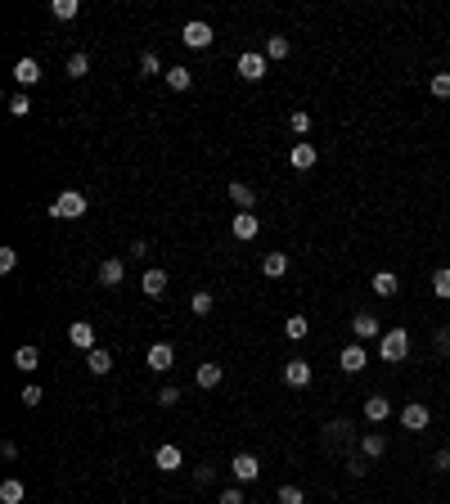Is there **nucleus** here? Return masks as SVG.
I'll return each instance as SVG.
<instances>
[{"instance_id": "obj_1", "label": "nucleus", "mask_w": 450, "mask_h": 504, "mask_svg": "<svg viewBox=\"0 0 450 504\" xmlns=\"http://www.w3.org/2000/svg\"><path fill=\"white\" fill-rule=\"evenodd\" d=\"M86 194H81V189H64V194H59V199L50 203V216L54 221H77V216H86Z\"/></svg>"}, {"instance_id": "obj_2", "label": "nucleus", "mask_w": 450, "mask_h": 504, "mask_svg": "<svg viewBox=\"0 0 450 504\" xmlns=\"http://www.w3.org/2000/svg\"><path fill=\"white\" fill-rule=\"evenodd\" d=\"M405 351H410V334H405V329H387V334L379 338V356H383V361H405Z\"/></svg>"}, {"instance_id": "obj_3", "label": "nucleus", "mask_w": 450, "mask_h": 504, "mask_svg": "<svg viewBox=\"0 0 450 504\" xmlns=\"http://www.w3.org/2000/svg\"><path fill=\"white\" fill-rule=\"evenodd\" d=\"M180 41H185L189 50H208V45L216 41V32H212V23L194 18V23H185V32H180Z\"/></svg>"}, {"instance_id": "obj_4", "label": "nucleus", "mask_w": 450, "mask_h": 504, "mask_svg": "<svg viewBox=\"0 0 450 504\" xmlns=\"http://www.w3.org/2000/svg\"><path fill=\"white\" fill-rule=\"evenodd\" d=\"M230 473H235L239 482H257V477H261V459H257V455H248V450H239L235 459H230Z\"/></svg>"}, {"instance_id": "obj_5", "label": "nucleus", "mask_w": 450, "mask_h": 504, "mask_svg": "<svg viewBox=\"0 0 450 504\" xmlns=\"http://www.w3.org/2000/svg\"><path fill=\"white\" fill-rule=\"evenodd\" d=\"M144 365H149L153 374H167L176 365V351H172V342H153L149 347V356H144Z\"/></svg>"}, {"instance_id": "obj_6", "label": "nucleus", "mask_w": 450, "mask_h": 504, "mask_svg": "<svg viewBox=\"0 0 450 504\" xmlns=\"http://www.w3.org/2000/svg\"><path fill=\"white\" fill-rule=\"evenodd\" d=\"M401 423H405L410 433H423V428L432 423V410H428V405H423V401H410L405 410H401Z\"/></svg>"}, {"instance_id": "obj_7", "label": "nucleus", "mask_w": 450, "mask_h": 504, "mask_svg": "<svg viewBox=\"0 0 450 504\" xmlns=\"http://www.w3.org/2000/svg\"><path fill=\"white\" fill-rule=\"evenodd\" d=\"M338 365H343V374H360L365 365H369V356H365L360 342H347V347L338 351Z\"/></svg>"}, {"instance_id": "obj_8", "label": "nucleus", "mask_w": 450, "mask_h": 504, "mask_svg": "<svg viewBox=\"0 0 450 504\" xmlns=\"http://www.w3.org/2000/svg\"><path fill=\"white\" fill-rule=\"evenodd\" d=\"M239 77H243V81H261V77H266V54L243 50V54H239Z\"/></svg>"}, {"instance_id": "obj_9", "label": "nucleus", "mask_w": 450, "mask_h": 504, "mask_svg": "<svg viewBox=\"0 0 450 504\" xmlns=\"http://www.w3.org/2000/svg\"><path fill=\"white\" fill-rule=\"evenodd\" d=\"M230 230H235V239H239V243H252V239L261 235V221L252 216V212H239L235 221H230Z\"/></svg>"}, {"instance_id": "obj_10", "label": "nucleus", "mask_w": 450, "mask_h": 504, "mask_svg": "<svg viewBox=\"0 0 450 504\" xmlns=\"http://www.w3.org/2000/svg\"><path fill=\"white\" fill-rule=\"evenodd\" d=\"M311 378H315L311 361H288V365H284V383H288V387H307Z\"/></svg>"}, {"instance_id": "obj_11", "label": "nucleus", "mask_w": 450, "mask_h": 504, "mask_svg": "<svg viewBox=\"0 0 450 504\" xmlns=\"http://www.w3.org/2000/svg\"><path fill=\"white\" fill-rule=\"evenodd\" d=\"M221 378H225V370L216 361H203L199 365V374H194V383H199L203 392H212V387H221Z\"/></svg>"}, {"instance_id": "obj_12", "label": "nucleus", "mask_w": 450, "mask_h": 504, "mask_svg": "<svg viewBox=\"0 0 450 504\" xmlns=\"http://www.w3.org/2000/svg\"><path fill=\"white\" fill-rule=\"evenodd\" d=\"M14 81L18 86H36V81H41V64H36L32 54H23L18 64H14Z\"/></svg>"}, {"instance_id": "obj_13", "label": "nucleus", "mask_w": 450, "mask_h": 504, "mask_svg": "<svg viewBox=\"0 0 450 504\" xmlns=\"http://www.w3.org/2000/svg\"><path fill=\"white\" fill-rule=\"evenodd\" d=\"M351 334H356V342H369V338H383V334H379V320H374L369 311H360L356 320H351Z\"/></svg>"}, {"instance_id": "obj_14", "label": "nucleus", "mask_w": 450, "mask_h": 504, "mask_svg": "<svg viewBox=\"0 0 450 504\" xmlns=\"http://www.w3.org/2000/svg\"><path fill=\"white\" fill-rule=\"evenodd\" d=\"M153 464H158L162 473H176L180 464H185V455H180V446H158V450H153Z\"/></svg>"}, {"instance_id": "obj_15", "label": "nucleus", "mask_w": 450, "mask_h": 504, "mask_svg": "<svg viewBox=\"0 0 450 504\" xmlns=\"http://www.w3.org/2000/svg\"><path fill=\"white\" fill-rule=\"evenodd\" d=\"M167 284H172V279H167V270H144V279H140L144 298H162Z\"/></svg>"}, {"instance_id": "obj_16", "label": "nucleus", "mask_w": 450, "mask_h": 504, "mask_svg": "<svg viewBox=\"0 0 450 504\" xmlns=\"http://www.w3.org/2000/svg\"><path fill=\"white\" fill-rule=\"evenodd\" d=\"M122 279H126V266H122L117 257H108V262H100V284H104V288H117Z\"/></svg>"}, {"instance_id": "obj_17", "label": "nucleus", "mask_w": 450, "mask_h": 504, "mask_svg": "<svg viewBox=\"0 0 450 504\" xmlns=\"http://www.w3.org/2000/svg\"><path fill=\"white\" fill-rule=\"evenodd\" d=\"M365 419H369V423H387V419H392V401H387V397H369V401H365Z\"/></svg>"}, {"instance_id": "obj_18", "label": "nucleus", "mask_w": 450, "mask_h": 504, "mask_svg": "<svg viewBox=\"0 0 450 504\" xmlns=\"http://www.w3.org/2000/svg\"><path fill=\"white\" fill-rule=\"evenodd\" d=\"M230 199H235L239 212H252V203H257V189L243 185V180H230Z\"/></svg>"}, {"instance_id": "obj_19", "label": "nucleus", "mask_w": 450, "mask_h": 504, "mask_svg": "<svg viewBox=\"0 0 450 504\" xmlns=\"http://www.w3.org/2000/svg\"><path fill=\"white\" fill-rule=\"evenodd\" d=\"M68 338H72V347H81V351H95V324H86V320H77V324L68 329Z\"/></svg>"}, {"instance_id": "obj_20", "label": "nucleus", "mask_w": 450, "mask_h": 504, "mask_svg": "<svg viewBox=\"0 0 450 504\" xmlns=\"http://www.w3.org/2000/svg\"><path fill=\"white\" fill-rule=\"evenodd\" d=\"M369 288L379 293V298H396V293H401V279L392 275V270H379V275L369 279Z\"/></svg>"}, {"instance_id": "obj_21", "label": "nucleus", "mask_w": 450, "mask_h": 504, "mask_svg": "<svg viewBox=\"0 0 450 504\" xmlns=\"http://www.w3.org/2000/svg\"><path fill=\"white\" fill-rule=\"evenodd\" d=\"M261 270H266V279H284L288 275V252H266Z\"/></svg>"}, {"instance_id": "obj_22", "label": "nucleus", "mask_w": 450, "mask_h": 504, "mask_svg": "<svg viewBox=\"0 0 450 504\" xmlns=\"http://www.w3.org/2000/svg\"><path fill=\"white\" fill-rule=\"evenodd\" d=\"M360 455H365V459H379V455H387V437H383V433H365V437H360Z\"/></svg>"}, {"instance_id": "obj_23", "label": "nucleus", "mask_w": 450, "mask_h": 504, "mask_svg": "<svg viewBox=\"0 0 450 504\" xmlns=\"http://www.w3.org/2000/svg\"><path fill=\"white\" fill-rule=\"evenodd\" d=\"M14 365H18V370H23V374H32V370H36V365H41V351H36V347H32V342H23V347L14 351Z\"/></svg>"}, {"instance_id": "obj_24", "label": "nucleus", "mask_w": 450, "mask_h": 504, "mask_svg": "<svg viewBox=\"0 0 450 504\" xmlns=\"http://www.w3.org/2000/svg\"><path fill=\"white\" fill-rule=\"evenodd\" d=\"M23 496H28V486H23L18 477H5V482H0V504H23Z\"/></svg>"}, {"instance_id": "obj_25", "label": "nucleus", "mask_w": 450, "mask_h": 504, "mask_svg": "<svg viewBox=\"0 0 450 504\" xmlns=\"http://www.w3.org/2000/svg\"><path fill=\"white\" fill-rule=\"evenodd\" d=\"M86 370H90V374H100V378H104L108 370H113V356H108L104 347H95V351H86Z\"/></svg>"}, {"instance_id": "obj_26", "label": "nucleus", "mask_w": 450, "mask_h": 504, "mask_svg": "<svg viewBox=\"0 0 450 504\" xmlns=\"http://www.w3.org/2000/svg\"><path fill=\"white\" fill-rule=\"evenodd\" d=\"M288 163L297 171H311L315 167V144H293V153H288Z\"/></svg>"}, {"instance_id": "obj_27", "label": "nucleus", "mask_w": 450, "mask_h": 504, "mask_svg": "<svg viewBox=\"0 0 450 504\" xmlns=\"http://www.w3.org/2000/svg\"><path fill=\"white\" fill-rule=\"evenodd\" d=\"M50 14H54L59 23H72V18L81 14V5H77V0H50Z\"/></svg>"}, {"instance_id": "obj_28", "label": "nucleus", "mask_w": 450, "mask_h": 504, "mask_svg": "<svg viewBox=\"0 0 450 504\" xmlns=\"http://www.w3.org/2000/svg\"><path fill=\"white\" fill-rule=\"evenodd\" d=\"M167 86H172V90H189V86H194V72L189 68H167Z\"/></svg>"}, {"instance_id": "obj_29", "label": "nucleus", "mask_w": 450, "mask_h": 504, "mask_svg": "<svg viewBox=\"0 0 450 504\" xmlns=\"http://www.w3.org/2000/svg\"><path fill=\"white\" fill-rule=\"evenodd\" d=\"M288 54H293L288 36H266V59H288Z\"/></svg>"}, {"instance_id": "obj_30", "label": "nucleus", "mask_w": 450, "mask_h": 504, "mask_svg": "<svg viewBox=\"0 0 450 504\" xmlns=\"http://www.w3.org/2000/svg\"><path fill=\"white\" fill-rule=\"evenodd\" d=\"M284 334L293 338V342L307 338V334H311V320H307V315H288V320H284Z\"/></svg>"}, {"instance_id": "obj_31", "label": "nucleus", "mask_w": 450, "mask_h": 504, "mask_svg": "<svg viewBox=\"0 0 450 504\" xmlns=\"http://www.w3.org/2000/svg\"><path fill=\"white\" fill-rule=\"evenodd\" d=\"M158 72H162V59H158L153 50H144L140 54V77H158ZM162 77H167V72H162Z\"/></svg>"}, {"instance_id": "obj_32", "label": "nucleus", "mask_w": 450, "mask_h": 504, "mask_svg": "<svg viewBox=\"0 0 450 504\" xmlns=\"http://www.w3.org/2000/svg\"><path fill=\"white\" fill-rule=\"evenodd\" d=\"M432 293H437L442 302H450V266H442V270L432 275Z\"/></svg>"}, {"instance_id": "obj_33", "label": "nucleus", "mask_w": 450, "mask_h": 504, "mask_svg": "<svg viewBox=\"0 0 450 504\" xmlns=\"http://www.w3.org/2000/svg\"><path fill=\"white\" fill-rule=\"evenodd\" d=\"M86 72H90V54H72V59H68V77H72V81H81Z\"/></svg>"}, {"instance_id": "obj_34", "label": "nucleus", "mask_w": 450, "mask_h": 504, "mask_svg": "<svg viewBox=\"0 0 450 504\" xmlns=\"http://www.w3.org/2000/svg\"><path fill=\"white\" fill-rule=\"evenodd\" d=\"M189 311H194V315H208V311H212V293H208V288H199V293L189 298Z\"/></svg>"}, {"instance_id": "obj_35", "label": "nucleus", "mask_w": 450, "mask_h": 504, "mask_svg": "<svg viewBox=\"0 0 450 504\" xmlns=\"http://www.w3.org/2000/svg\"><path fill=\"white\" fill-rule=\"evenodd\" d=\"M428 90L437 95V100H450V72H437V77H432V86H428Z\"/></svg>"}, {"instance_id": "obj_36", "label": "nucleus", "mask_w": 450, "mask_h": 504, "mask_svg": "<svg viewBox=\"0 0 450 504\" xmlns=\"http://www.w3.org/2000/svg\"><path fill=\"white\" fill-rule=\"evenodd\" d=\"M180 401V387L176 383H167V387H158V405H167V410H172V405Z\"/></svg>"}, {"instance_id": "obj_37", "label": "nucleus", "mask_w": 450, "mask_h": 504, "mask_svg": "<svg viewBox=\"0 0 450 504\" xmlns=\"http://www.w3.org/2000/svg\"><path fill=\"white\" fill-rule=\"evenodd\" d=\"M18 397H23V405H28V410H32V405H41V401H45V392L36 387V383H28V387L18 392Z\"/></svg>"}, {"instance_id": "obj_38", "label": "nucleus", "mask_w": 450, "mask_h": 504, "mask_svg": "<svg viewBox=\"0 0 450 504\" xmlns=\"http://www.w3.org/2000/svg\"><path fill=\"white\" fill-rule=\"evenodd\" d=\"M279 504H307L302 486H279Z\"/></svg>"}, {"instance_id": "obj_39", "label": "nucleus", "mask_w": 450, "mask_h": 504, "mask_svg": "<svg viewBox=\"0 0 450 504\" xmlns=\"http://www.w3.org/2000/svg\"><path fill=\"white\" fill-rule=\"evenodd\" d=\"M9 113H14V117H28V113H32V100H28V95H14V100H9Z\"/></svg>"}, {"instance_id": "obj_40", "label": "nucleus", "mask_w": 450, "mask_h": 504, "mask_svg": "<svg viewBox=\"0 0 450 504\" xmlns=\"http://www.w3.org/2000/svg\"><path fill=\"white\" fill-rule=\"evenodd\" d=\"M14 266H18V252L14 248H0V275H9Z\"/></svg>"}, {"instance_id": "obj_41", "label": "nucleus", "mask_w": 450, "mask_h": 504, "mask_svg": "<svg viewBox=\"0 0 450 504\" xmlns=\"http://www.w3.org/2000/svg\"><path fill=\"white\" fill-rule=\"evenodd\" d=\"M288 127H293L297 135H307L311 131V113H293V117H288Z\"/></svg>"}, {"instance_id": "obj_42", "label": "nucleus", "mask_w": 450, "mask_h": 504, "mask_svg": "<svg viewBox=\"0 0 450 504\" xmlns=\"http://www.w3.org/2000/svg\"><path fill=\"white\" fill-rule=\"evenodd\" d=\"M216 504H243V491L230 486V491H221V500H216Z\"/></svg>"}, {"instance_id": "obj_43", "label": "nucleus", "mask_w": 450, "mask_h": 504, "mask_svg": "<svg viewBox=\"0 0 450 504\" xmlns=\"http://www.w3.org/2000/svg\"><path fill=\"white\" fill-rule=\"evenodd\" d=\"M432 469H437V473L450 469V450H437V455H432Z\"/></svg>"}, {"instance_id": "obj_44", "label": "nucleus", "mask_w": 450, "mask_h": 504, "mask_svg": "<svg viewBox=\"0 0 450 504\" xmlns=\"http://www.w3.org/2000/svg\"><path fill=\"white\" fill-rule=\"evenodd\" d=\"M437 351H442V356L450 351V324H446V329H437Z\"/></svg>"}, {"instance_id": "obj_45", "label": "nucleus", "mask_w": 450, "mask_h": 504, "mask_svg": "<svg viewBox=\"0 0 450 504\" xmlns=\"http://www.w3.org/2000/svg\"><path fill=\"white\" fill-rule=\"evenodd\" d=\"M347 473H351V477H365L369 469H365V459H347Z\"/></svg>"}]
</instances>
